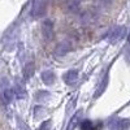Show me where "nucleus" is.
Here are the masks:
<instances>
[{"mask_svg": "<svg viewBox=\"0 0 130 130\" xmlns=\"http://www.w3.org/2000/svg\"><path fill=\"white\" fill-rule=\"evenodd\" d=\"M47 5H48V0H32L31 10H30L31 17L34 18L43 17L47 12Z\"/></svg>", "mask_w": 130, "mask_h": 130, "instance_id": "1", "label": "nucleus"}, {"mask_svg": "<svg viewBox=\"0 0 130 130\" xmlns=\"http://www.w3.org/2000/svg\"><path fill=\"white\" fill-rule=\"evenodd\" d=\"M109 130H129L130 129V120L124 117H113L108 122Z\"/></svg>", "mask_w": 130, "mask_h": 130, "instance_id": "2", "label": "nucleus"}, {"mask_svg": "<svg viewBox=\"0 0 130 130\" xmlns=\"http://www.w3.org/2000/svg\"><path fill=\"white\" fill-rule=\"evenodd\" d=\"M125 32H126V30L124 26H115L109 30V32L107 35V39L111 42H117L125 37Z\"/></svg>", "mask_w": 130, "mask_h": 130, "instance_id": "3", "label": "nucleus"}, {"mask_svg": "<svg viewBox=\"0 0 130 130\" xmlns=\"http://www.w3.org/2000/svg\"><path fill=\"white\" fill-rule=\"evenodd\" d=\"M53 32H55V29H53V22L51 20H44L42 24V34L43 38L46 40H51L53 38Z\"/></svg>", "mask_w": 130, "mask_h": 130, "instance_id": "4", "label": "nucleus"}, {"mask_svg": "<svg viewBox=\"0 0 130 130\" xmlns=\"http://www.w3.org/2000/svg\"><path fill=\"white\" fill-rule=\"evenodd\" d=\"M78 77L79 75H78V70L77 69H69V70H67L62 74V81L68 86H73V85L77 83Z\"/></svg>", "mask_w": 130, "mask_h": 130, "instance_id": "5", "label": "nucleus"}, {"mask_svg": "<svg viewBox=\"0 0 130 130\" xmlns=\"http://www.w3.org/2000/svg\"><path fill=\"white\" fill-rule=\"evenodd\" d=\"M72 43L68 42V40H64V42H60L59 44L56 46L55 48V55L56 56H64V55H67L68 52L72 51Z\"/></svg>", "mask_w": 130, "mask_h": 130, "instance_id": "6", "label": "nucleus"}, {"mask_svg": "<svg viewBox=\"0 0 130 130\" xmlns=\"http://www.w3.org/2000/svg\"><path fill=\"white\" fill-rule=\"evenodd\" d=\"M40 78H42L43 83H44L46 86H52L53 83H55V81H56V75H55V72L53 70L47 69L44 72H42Z\"/></svg>", "mask_w": 130, "mask_h": 130, "instance_id": "7", "label": "nucleus"}, {"mask_svg": "<svg viewBox=\"0 0 130 130\" xmlns=\"http://www.w3.org/2000/svg\"><path fill=\"white\" fill-rule=\"evenodd\" d=\"M108 79H109V77H108V74H105V75H104V78L100 81L99 86H98V89H96L95 94H94V98H95V99H96V98H99L100 95H103V94H104V91L107 90V86H108Z\"/></svg>", "mask_w": 130, "mask_h": 130, "instance_id": "8", "label": "nucleus"}, {"mask_svg": "<svg viewBox=\"0 0 130 130\" xmlns=\"http://www.w3.org/2000/svg\"><path fill=\"white\" fill-rule=\"evenodd\" d=\"M14 96H16V95H14V90H13L12 87H5V89L3 90V100H4L7 104H9L10 102H12Z\"/></svg>", "mask_w": 130, "mask_h": 130, "instance_id": "9", "label": "nucleus"}, {"mask_svg": "<svg viewBox=\"0 0 130 130\" xmlns=\"http://www.w3.org/2000/svg\"><path fill=\"white\" fill-rule=\"evenodd\" d=\"M14 95L17 96V98H25V95H26V91H25V89H24V86L21 85L18 81L16 82V86H14Z\"/></svg>", "mask_w": 130, "mask_h": 130, "instance_id": "10", "label": "nucleus"}, {"mask_svg": "<svg viewBox=\"0 0 130 130\" xmlns=\"http://www.w3.org/2000/svg\"><path fill=\"white\" fill-rule=\"evenodd\" d=\"M32 74H34V64H32V62H27L24 67V75H25L26 79H29Z\"/></svg>", "mask_w": 130, "mask_h": 130, "instance_id": "11", "label": "nucleus"}, {"mask_svg": "<svg viewBox=\"0 0 130 130\" xmlns=\"http://www.w3.org/2000/svg\"><path fill=\"white\" fill-rule=\"evenodd\" d=\"M79 116H81V112H77V113L72 117L70 122L68 124V129H67V130H74V129H75V126H77L78 122H79Z\"/></svg>", "mask_w": 130, "mask_h": 130, "instance_id": "12", "label": "nucleus"}, {"mask_svg": "<svg viewBox=\"0 0 130 130\" xmlns=\"http://www.w3.org/2000/svg\"><path fill=\"white\" fill-rule=\"evenodd\" d=\"M81 129L82 130H98L96 129V125L92 121H90V120H85L81 124Z\"/></svg>", "mask_w": 130, "mask_h": 130, "instance_id": "13", "label": "nucleus"}, {"mask_svg": "<svg viewBox=\"0 0 130 130\" xmlns=\"http://www.w3.org/2000/svg\"><path fill=\"white\" fill-rule=\"evenodd\" d=\"M51 121L50 120H47V121H44V122H42V125L39 126V130H50L51 127Z\"/></svg>", "mask_w": 130, "mask_h": 130, "instance_id": "14", "label": "nucleus"}, {"mask_svg": "<svg viewBox=\"0 0 130 130\" xmlns=\"http://www.w3.org/2000/svg\"><path fill=\"white\" fill-rule=\"evenodd\" d=\"M125 57H126V61L130 62V44H129V48L126 50V55H125Z\"/></svg>", "mask_w": 130, "mask_h": 130, "instance_id": "15", "label": "nucleus"}, {"mask_svg": "<svg viewBox=\"0 0 130 130\" xmlns=\"http://www.w3.org/2000/svg\"><path fill=\"white\" fill-rule=\"evenodd\" d=\"M127 42H129V44H130V31H129V34H127Z\"/></svg>", "mask_w": 130, "mask_h": 130, "instance_id": "16", "label": "nucleus"}]
</instances>
